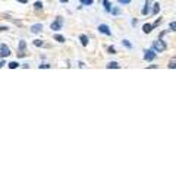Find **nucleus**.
<instances>
[{
	"label": "nucleus",
	"instance_id": "a878e982",
	"mask_svg": "<svg viewBox=\"0 0 176 176\" xmlns=\"http://www.w3.org/2000/svg\"><path fill=\"white\" fill-rule=\"evenodd\" d=\"M38 68H40V69H49L50 65H47V63H43V65H38Z\"/></svg>",
	"mask_w": 176,
	"mask_h": 176
},
{
	"label": "nucleus",
	"instance_id": "f257e3e1",
	"mask_svg": "<svg viewBox=\"0 0 176 176\" xmlns=\"http://www.w3.org/2000/svg\"><path fill=\"white\" fill-rule=\"evenodd\" d=\"M153 49L157 51V53H163L166 49H167V46H166V43L163 41L161 38L156 40V41H153Z\"/></svg>",
	"mask_w": 176,
	"mask_h": 176
},
{
	"label": "nucleus",
	"instance_id": "393cba45",
	"mask_svg": "<svg viewBox=\"0 0 176 176\" xmlns=\"http://www.w3.org/2000/svg\"><path fill=\"white\" fill-rule=\"evenodd\" d=\"M161 24V18H157L156 21H154V24H153V27H157V25H160Z\"/></svg>",
	"mask_w": 176,
	"mask_h": 176
},
{
	"label": "nucleus",
	"instance_id": "6ab92c4d",
	"mask_svg": "<svg viewBox=\"0 0 176 176\" xmlns=\"http://www.w3.org/2000/svg\"><path fill=\"white\" fill-rule=\"evenodd\" d=\"M93 2H94V0H81V5L90 6V5H93Z\"/></svg>",
	"mask_w": 176,
	"mask_h": 176
},
{
	"label": "nucleus",
	"instance_id": "c85d7f7f",
	"mask_svg": "<svg viewBox=\"0 0 176 176\" xmlns=\"http://www.w3.org/2000/svg\"><path fill=\"white\" fill-rule=\"evenodd\" d=\"M78 65H79V68H85V65H84V62H78Z\"/></svg>",
	"mask_w": 176,
	"mask_h": 176
},
{
	"label": "nucleus",
	"instance_id": "dca6fc26",
	"mask_svg": "<svg viewBox=\"0 0 176 176\" xmlns=\"http://www.w3.org/2000/svg\"><path fill=\"white\" fill-rule=\"evenodd\" d=\"M55 40H56V41H59V43H65V37H62L60 34H56Z\"/></svg>",
	"mask_w": 176,
	"mask_h": 176
},
{
	"label": "nucleus",
	"instance_id": "ddd939ff",
	"mask_svg": "<svg viewBox=\"0 0 176 176\" xmlns=\"http://www.w3.org/2000/svg\"><path fill=\"white\" fill-rule=\"evenodd\" d=\"M112 15H115V16H117V15H121L122 12H121V9L119 7H112V12H110Z\"/></svg>",
	"mask_w": 176,
	"mask_h": 176
},
{
	"label": "nucleus",
	"instance_id": "39448f33",
	"mask_svg": "<svg viewBox=\"0 0 176 176\" xmlns=\"http://www.w3.org/2000/svg\"><path fill=\"white\" fill-rule=\"evenodd\" d=\"M99 31L101 34H104V35H112V31H110V28L106 25V24H101L99 25Z\"/></svg>",
	"mask_w": 176,
	"mask_h": 176
},
{
	"label": "nucleus",
	"instance_id": "2eb2a0df",
	"mask_svg": "<svg viewBox=\"0 0 176 176\" xmlns=\"http://www.w3.org/2000/svg\"><path fill=\"white\" fill-rule=\"evenodd\" d=\"M25 47H27V43L24 40H21L19 41V51H25Z\"/></svg>",
	"mask_w": 176,
	"mask_h": 176
},
{
	"label": "nucleus",
	"instance_id": "a211bd4d",
	"mask_svg": "<svg viewBox=\"0 0 176 176\" xmlns=\"http://www.w3.org/2000/svg\"><path fill=\"white\" fill-rule=\"evenodd\" d=\"M34 7H35L37 11L43 9V2H35V3H34Z\"/></svg>",
	"mask_w": 176,
	"mask_h": 176
},
{
	"label": "nucleus",
	"instance_id": "412c9836",
	"mask_svg": "<svg viewBox=\"0 0 176 176\" xmlns=\"http://www.w3.org/2000/svg\"><path fill=\"white\" fill-rule=\"evenodd\" d=\"M169 29H170V31H176V21L169 24Z\"/></svg>",
	"mask_w": 176,
	"mask_h": 176
},
{
	"label": "nucleus",
	"instance_id": "bb28decb",
	"mask_svg": "<svg viewBox=\"0 0 176 176\" xmlns=\"http://www.w3.org/2000/svg\"><path fill=\"white\" fill-rule=\"evenodd\" d=\"M25 56H27L25 51H19V53H18V57H25Z\"/></svg>",
	"mask_w": 176,
	"mask_h": 176
},
{
	"label": "nucleus",
	"instance_id": "9b49d317",
	"mask_svg": "<svg viewBox=\"0 0 176 176\" xmlns=\"http://www.w3.org/2000/svg\"><path fill=\"white\" fill-rule=\"evenodd\" d=\"M159 12H160V5H159V3H154V5H153V11H151V13H153V15H157Z\"/></svg>",
	"mask_w": 176,
	"mask_h": 176
},
{
	"label": "nucleus",
	"instance_id": "0eeeda50",
	"mask_svg": "<svg viewBox=\"0 0 176 176\" xmlns=\"http://www.w3.org/2000/svg\"><path fill=\"white\" fill-rule=\"evenodd\" d=\"M153 24H144L143 25V33L144 34H150L151 31H153Z\"/></svg>",
	"mask_w": 176,
	"mask_h": 176
},
{
	"label": "nucleus",
	"instance_id": "f3484780",
	"mask_svg": "<svg viewBox=\"0 0 176 176\" xmlns=\"http://www.w3.org/2000/svg\"><path fill=\"white\" fill-rule=\"evenodd\" d=\"M122 44H123V46H125L126 49H129V50L132 49V44L129 43V40H123V41H122Z\"/></svg>",
	"mask_w": 176,
	"mask_h": 176
},
{
	"label": "nucleus",
	"instance_id": "423d86ee",
	"mask_svg": "<svg viewBox=\"0 0 176 176\" xmlns=\"http://www.w3.org/2000/svg\"><path fill=\"white\" fill-rule=\"evenodd\" d=\"M43 31V24H34L33 27H31V33L34 34H38Z\"/></svg>",
	"mask_w": 176,
	"mask_h": 176
},
{
	"label": "nucleus",
	"instance_id": "6e6552de",
	"mask_svg": "<svg viewBox=\"0 0 176 176\" xmlns=\"http://www.w3.org/2000/svg\"><path fill=\"white\" fill-rule=\"evenodd\" d=\"M106 68H107V69H119L121 65H119L117 62H110L109 65H106Z\"/></svg>",
	"mask_w": 176,
	"mask_h": 176
},
{
	"label": "nucleus",
	"instance_id": "1a4fd4ad",
	"mask_svg": "<svg viewBox=\"0 0 176 176\" xmlns=\"http://www.w3.org/2000/svg\"><path fill=\"white\" fill-rule=\"evenodd\" d=\"M167 68H169V69H176V56H175V57H172L170 60H169Z\"/></svg>",
	"mask_w": 176,
	"mask_h": 176
},
{
	"label": "nucleus",
	"instance_id": "20e7f679",
	"mask_svg": "<svg viewBox=\"0 0 176 176\" xmlns=\"http://www.w3.org/2000/svg\"><path fill=\"white\" fill-rule=\"evenodd\" d=\"M9 55H11V49H9L6 44H2V46H0V57L5 59V57H7Z\"/></svg>",
	"mask_w": 176,
	"mask_h": 176
},
{
	"label": "nucleus",
	"instance_id": "7ed1b4c3",
	"mask_svg": "<svg viewBox=\"0 0 176 176\" xmlns=\"http://www.w3.org/2000/svg\"><path fill=\"white\" fill-rule=\"evenodd\" d=\"M157 57V51L154 49H151V50H144V59L147 62H153L154 59Z\"/></svg>",
	"mask_w": 176,
	"mask_h": 176
},
{
	"label": "nucleus",
	"instance_id": "b1692460",
	"mask_svg": "<svg viewBox=\"0 0 176 176\" xmlns=\"http://www.w3.org/2000/svg\"><path fill=\"white\" fill-rule=\"evenodd\" d=\"M117 3H121V5H129L131 0H117Z\"/></svg>",
	"mask_w": 176,
	"mask_h": 176
},
{
	"label": "nucleus",
	"instance_id": "2f4dec72",
	"mask_svg": "<svg viewBox=\"0 0 176 176\" xmlns=\"http://www.w3.org/2000/svg\"><path fill=\"white\" fill-rule=\"evenodd\" d=\"M59 2H60V3H66V2H68V0H59Z\"/></svg>",
	"mask_w": 176,
	"mask_h": 176
},
{
	"label": "nucleus",
	"instance_id": "7c9ffc66",
	"mask_svg": "<svg viewBox=\"0 0 176 176\" xmlns=\"http://www.w3.org/2000/svg\"><path fill=\"white\" fill-rule=\"evenodd\" d=\"M18 2H21V3H27L28 0H18Z\"/></svg>",
	"mask_w": 176,
	"mask_h": 176
},
{
	"label": "nucleus",
	"instance_id": "c756f323",
	"mask_svg": "<svg viewBox=\"0 0 176 176\" xmlns=\"http://www.w3.org/2000/svg\"><path fill=\"white\" fill-rule=\"evenodd\" d=\"M3 65H5V60H0V68H2Z\"/></svg>",
	"mask_w": 176,
	"mask_h": 176
},
{
	"label": "nucleus",
	"instance_id": "9d476101",
	"mask_svg": "<svg viewBox=\"0 0 176 176\" xmlns=\"http://www.w3.org/2000/svg\"><path fill=\"white\" fill-rule=\"evenodd\" d=\"M141 13H143V15H148V13H150V6H148V0H147V2H145V6H144V7H143V11H141Z\"/></svg>",
	"mask_w": 176,
	"mask_h": 176
},
{
	"label": "nucleus",
	"instance_id": "4be33fe9",
	"mask_svg": "<svg viewBox=\"0 0 176 176\" xmlns=\"http://www.w3.org/2000/svg\"><path fill=\"white\" fill-rule=\"evenodd\" d=\"M18 66H19L18 62H11V63H9V68H11V69H16Z\"/></svg>",
	"mask_w": 176,
	"mask_h": 176
},
{
	"label": "nucleus",
	"instance_id": "4468645a",
	"mask_svg": "<svg viewBox=\"0 0 176 176\" xmlns=\"http://www.w3.org/2000/svg\"><path fill=\"white\" fill-rule=\"evenodd\" d=\"M79 40H81V44H82V46H87V44H88V37H87V35H84V34H82V35L79 37Z\"/></svg>",
	"mask_w": 176,
	"mask_h": 176
},
{
	"label": "nucleus",
	"instance_id": "f03ea898",
	"mask_svg": "<svg viewBox=\"0 0 176 176\" xmlns=\"http://www.w3.org/2000/svg\"><path fill=\"white\" fill-rule=\"evenodd\" d=\"M62 27H63V18L62 16H57L56 18V21L51 22V25H50V28L53 29V31H60Z\"/></svg>",
	"mask_w": 176,
	"mask_h": 176
},
{
	"label": "nucleus",
	"instance_id": "f8f14e48",
	"mask_svg": "<svg viewBox=\"0 0 176 176\" xmlns=\"http://www.w3.org/2000/svg\"><path fill=\"white\" fill-rule=\"evenodd\" d=\"M103 6H104V9L106 12H112V7H110V3H109V0H103Z\"/></svg>",
	"mask_w": 176,
	"mask_h": 176
},
{
	"label": "nucleus",
	"instance_id": "cd10ccee",
	"mask_svg": "<svg viewBox=\"0 0 176 176\" xmlns=\"http://www.w3.org/2000/svg\"><path fill=\"white\" fill-rule=\"evenodd\" d=\"M6 29H9L7 27H0V33H3V31H6Z\"/></svg>",
	"mask_w": 176,
	"mask_h": 176
},
{
	"label": "nucleus",
	"instance_id": "aec40b11",
	"mask_svg": "<svg viewBox=\"0 0 176 176\" xmlns=\"http://www.w3.org/2000/svg\"><path fill=\"white\" fill-rule=\"evenodd\" d=\"M34 46H35V47H41V46H44V43L41 40H34Z\"/></svg>",
	"mask_w": 176,
	"mask_h": 176
},
{
	"label": "nucleus",
	"instance_id": "5701e85b",
	"mask_svg": "<svg viewBox=\"0 0 176 176\" xmlns=\"http://www.w3.org/2000/svg\"><path fill=\"white\" fill-rule=\"evenodd\" d=\"M107 51H109L110 55H116V49H115V47H112V46L107 47Z\"/></svg>",
	"mask_w": 176,
	"mask_h": 176
}]
</instances>
